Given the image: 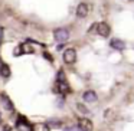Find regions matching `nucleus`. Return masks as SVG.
Instances as JSON below:
<instances>
[{
    "label": "nucleus",
    "instance_id": "obj_15",
    "mask_svg": "<svg viewBox=\"0 0 134 131\" xmlns=\"http://www.w3.org/2000/svg\"><path fill=\"white\" fill-rule=\"evenodd\" d=\"M78 130V127H68V128H65L64 131H76Z\"/></svg>",
    "mask_w": 134,
    "mask_h": 131
},
{
    "label": "nucleus",
    "instance_id": "obj_3",
    "mask_svg": "<svg viewBox=\"0 0 134 131\" xmlns=\"http://www.w3.org/2000/svg\"><path fill=\"white\" fill-rule=\"evenodd\" d=\"M97 32H98L99 36H102V38H107V36L110 35L111 29H110V26H108V23L101 22V23L97 25Z\"/></svg>",
    "mask_w": 134,
    "mask_h": 131
},
{
    "label": "nucleus",
    "instance_id": "obj_10",
    "mask_svg": "<svg viewBox=\"0 0 134 131\" xmlns=\"http://www.w3.org/2000/svg\"><path fill=\"white\" fill-rule=\"evenodd\" d=\"M56 87H58L59 94H62V95H65L69 91V87H68L66 81H56Z\"/></svg>",
    "mask_w": 134,
    "mask_h": 131
},
{
    "label": "nucleus",
    "instance_id": "obj_1",
    "mask_svg": "<svg viewBox=\"0 0 134 131\" xmlns=\"http://www.w3.org/2000/svg\"><path fill=\"white\" fill-rule=\"evenodd\" d=\"M53 38H55V41H58L59 43H62V42H66L68 39H69V32H68L66 29H64V27H61V29H56L55 32H53Z\"/></svg>",
    "mask_w": 134,
    "mask_h": 131
},
{
    "label": "nucleus",
    "instance_id": "obj_7",
    "mask_svg": "<svg viewBox=\"0 0 134 131\" xmlns=\"http://www.w3.org/2000/svg\"><path fill=\"white\" fill-rule=\"evenodd\" d=\"M88 12H90V6H88L87 3H79L78 4V7H76V16L85 18V16L88 15Z\"/></svg>",
    "mask_w": 134,
    "mask_h": 131
},
{
    "label": "nucleus",
    "instance_id": "obj_13",
    "mask_svg": "<svg viewBox=\"0 0 134 131\" xmlns=\"http://www.w3.org/2000/svg\"><path fill=\"white\" fill-rule=\"evenodd\" d=\"M48 127H55V128H59V127H61V125H62V122L61 121H58V119H51V121L49 122H48Z\"/></svg>",
    "mask_w": 134,
    "mask_h": 131
},
{
    "label": "nucleus",
    "instance_id": "obj_17",
    "mask_svg": "<svg viewBox=\"0 0 134 131\" xmlns=\"http://www.w3.org/2000/svg\"><path fill=\"white\" fill-rule=\"evenodd\" d=\"M0 122H2V118H0Z\"/></svg>",
    "mask_w": 134,
    "mask_h": 131
},
{
    "label": "nucleus",
    "instance_id": "obj_4",
    "mask_svg": "<svg viewBox=\"0 0 134 131\" xmlns=\"http://www.w3.org/2000/svg\"><path fill=\"white\" fill-rule=\"evenodd\" d=\"M16 128H18L19 131H32V127H30V124L26 121L25 117H19L18 122H16Z\"/></svg>",
    "mask_w": 134,
    "mask_h": 131
},
{
    "label": "nucleus",
    "instance_id": "obj_8",
    "mask_svg": "<svg viewBox=\"0 0 134 131\" xmlns=\"http://www.w3.org/2000/svg\"><path fill=\"white\" fill-rule=\"evenodd\" d=\"M97 94L94 92V91H85L84 94H82V99H84L85 102H95L97 101Z\"/></svg>",
    "mask_w": 134,
    "mask_h": 131
},
{
    "label": "nucleus",
    "instance_id": "obj_6",
    "mask_svg": "<svg viewBox=\"0 0 134 131\" xmlns=\"http://www.w3.org/2000/svg\"><path fill=\"white\" fill-rule=\"evenodd\" d=\"M0 99H2V102H3V107L6 108L7 111H10V112H12V111L15 110V107H13V104H12V101H10V98H9V96H7L4 92L0 94Z\"/></svg>",
    "mask_w": 134,
    "mask_h": 131
},
{
    "label": "nucleus",
    "instance_id": "obj_12",
    "mask_svg": "<svg viewBox=\"0 0 134 131\" xmlns=\"http://www.w3.org/2000/svg\"><path fill=\"white\" fill-rule=\"evenodd\" d=\"M32 131H49V127L46 124H35L32 127Z\"/></svg>",
    "mask_w": 134,
    "mask_h": 131
},
{
    "label": "nucleus",
    "instance_id": "obj_16",
    "mask_svg": "<svg viewBox=\"0 0 134 131\" xmlns=\"http://www.w3.org/2000/svg\"><path fill=\"white\" fill-rule=\"evenodd\" d=\"M45 56L48 58V61H52V58H51V55H49V53H45Z\"/></svg>",
    "mask_w": 134,
    "mask_h": 131
},
{
    "label": "nucleus",
    "instance_id": "obj_2",
    "mask_svg": "<svg viewBox=\"0 0 134 131\" xmlns=\"http://www.w3.org/2000/svg\"><path fill=\"white\" fill-rule=\"evenodd\" d=\"M64 61L65 64H74L76 61V50L74 48H69L64 52Z\"/></svg>",
    "mask_w": 134,
    "mask_h": 131
},
{
    "label": "nucleus",
    "instance_id": "obj_14",
    "mask_svg": "<svg viewBox=\"0 0 134 131\" xmlns=\"http://www.w3.org/2000/svg\"><path fill=\"white\" fill-rule=\"evenodd\" d=\"M76 108H78V110L81 111V112H84V114H88V110H87V108H85L82 104H76Z\"/></svg>",
    "mask_w": 134,
    "mask_h": 131
},
{
    "label": "nucleus",
    "instance_id": "obj_5",
    "mask_svg": "<svg viewBox=\"0 0 134 131\" xmlns=\"http://www.w3.org/2000/svg\"><path fill=\"white\" fill-rule=\"evenodd\" d=\"M78 128L81 131H91L92 130V122L88 118H79L78 119Z\"/></svg>",
    "mask_w": 134,
    "mask_h": 131
},
{
    "label": "nucleus",
    "instance_id": "obj_9",
    "mask_svg": "<svg viewBox=\"0 0 134 131\" xmlns=\"http://www.w3.org/2000/svg\"><path fill=\"white\" fill-rule=\"evenodd\" d=\"M110 46L115 50H124L125 49V43L122 41H120V39H111Z\"/></svg>",
    "mask_w": 134,
    "mask_h": 131
},
{
    "label": "nucleus",
    "instance_id": "obj_11",
    "mask_svg": "<svg viewBox=\"0 0 134 131\" xmlns=\"http://www.w3.org/2000/svg\"><path fill=\"white\" fill-rule=\"evenodd\" d=\"M0 75L3 76V78H9V75H10V68H9V65H6V64H2V65H0Z\"/></svg>",
    "mask_w": 134,
    "mask_h": 131
}]
</instances>
